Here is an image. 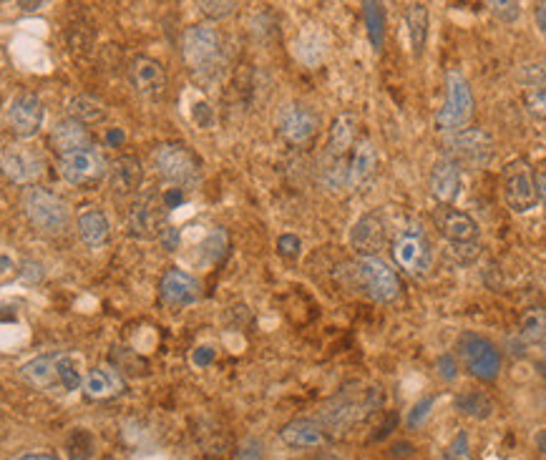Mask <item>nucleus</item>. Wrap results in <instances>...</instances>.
Masks as SVG:
<instances>
[{"mask_svg": "<svg viewBox=\"0 0 546 460\" xmlns=\"http://www.w3.org/2000/svg\"><path fill=\"white\" fill-rule=\"evenodd\" d=\"M181 56L189 65L191 76L197 78V83L212 86L216 81L215 74L222 71V65H225L219 30L209 23L189 26L181 36Z\"/></svg>", "mask_w": 546, "mask_h": 460, "instance_id": "nucleus-1", "label": "nucleus"}, {"mask_svg": "<svg viewBox=\"0 0 546 460\" xmlns=\"http://www.w3.org/2000/svg\"><path fill=\"white\" fill-rule=\"evenodd\" d=\"M23 212L28 221L43 234H61L71 221V209L58 194L40 189V187H28L23 192Z\"/></svg>", "mask_w": 546, "mask_h": 460, "instance_id": "nucleus-2", "label": "nucleus"}, {"mask_svg": "<svg viewBox=\"0 0 546 460\" xmlns=\"http://www.w3.org/2000/svg\"><path fill=\"white\" fill-rule=\"evenodd\" d=\"M473 116V93L466 78L458 71H448L445 76V101L436 114V128L444 134L463 131Z\"/></svg>", "mask_w": 546, "mask_h": 460, "instance_id": "nucleus-3", "label": "nucleus"}, {"mask_svg": "<svg viewBox=\"0 0 546 460\" xmlns=\"http://www.w3.org/2000/svg\"><path fill=\"white\" fill-rule=\"evenodd\" d=\"M438 230L461 262H473L479 256V224L466 212L444 206L438 212Z\"/></svg>", "mask_w": 546, "mask_h": 460, "instance_id": "nucleus-4", "label": "nucleus"}, {"mask_svg": "<svg viewBox=\"0 0 546 460\" xmlns=\"http://www.w3.org/2000/svg\"><path fill=\"white\" fill-rule=\"evenodd\" d=\"M154 167L159 177L166 179L172 187H187L194 184L202 174V164L184 143H162L154 152Z\"/></svg>", "mask_w": 546, "mask_h": 460, "instance_id": "nucleus-5", "label": "nucleus"}, {"mask_svg": "<svg viewBox=\"0 0 546 460\" xmlns=\"http://www.w3.org/2000/svg\"><path fill=\"white\" fill-rule=\"evenodd\" d=\"M501 187H504V199L511 212L526 214L539 204V189L533 179L532 164L526 159H514L504 167L501 174Z\"/></svg>", "mask_w": 546, "mask_h": 460, "instance_id": "nucleus-6", "label": "nucleus"}, {"mask_svg": "<svg viewBox=\"0 0 546 460\" xmlns=\"http://www.w3.org/2000/svg\"><path fill=\"white\" fill-rule=\"evenodd\" d=\"M393 259L398 267L410 277H426L433 267V249L426 231L420 227H408L393 242Z\"/></svg>", "mask_w": 546, "mask_h": 460, "instance_id": "nucleus-7", "label": "nucleus"}, {"mask_svg": "<svg viewBox=\"0 0 546 460\" xmlns=\"http://www.w3.org/2000/svg\"><path fill=\"white\" fill-rule=\"evenodd\" d=\"M356 277L370 299L391 305L401 294V280L381 256H360L356 262Z\"/></svg>", "mask_w": 546, "mask_h": 460, "instance_id": "nucleus-8", "label": "nucleus"}, {"mask_svg": "<svg viewBox=\"0 0 546 460\" xmlns=\"http://www.w3.org/2000/svg\"><path fill=\"white\" fill-rule=\"evenodd\" d=\"M445 146H448L445 156H451L458 167L466 164L471 169H481L491 161L494 153V139L483 128H463L458 134H451Z\"/></svg>", "mask_w": 546, "mask_h": 460, "instance_id": "nucleus-9", "label": "nucleus"}, {"mask_svg": "<svg viewBox=\"0 0 546 460\" xmlns=\"http://www.w3.org/2000/svg\"><path fill=\"white\" fill-rule=\"evenodd\" d=\"M458 355L463 360V368L479 380H496L498 372H501L498 350L481 334H461L458 337Z\"/></svg>", "mask_w": 546, "mask_h": 460, "instance_id": "nucleus-10", "label": "nucleus"}, {"mask_svg": "<svg viewBox=\"0 0 546 460\" xmlns=\"http://www.w3.org/2000/svg\"><path fill=\"white\" fill-rule=\"evenodd\" d=\"M5 124L21 139L36 136L43 126V103H40L39 96L31 91L15 93L13 101L5 108Z\"/></svg>", "mask_w": 546, "mask_h": 460, "instance_id": "nucleus-11", "label": "nucleus"}, {"mask_svg": "<svg viewBox=\"0 0 546 460\" xmlns=\"http://www.w3.org/2000/svg\"><path fill=\"white\" fill-rule=\"evenodd\" d=\"M58 167H61V177H64L68 184H76V187H89V184H96L106 177V161L103 156L93 146L91 149H84V152H74L66 153V156H58Z\"/></svg>", "mask_w": 546, "mask_h": 460, "instance_id": "nucleus-12", "label": "nucleus"}, {"mask_svg": "<svg viewBox=\"0 0 546 460\" xmlns=\"http://www.w3.org/2000/svg\"><path fill=\"white\" fill-rule=\"evenodd\" d=\"M164 204L162 196H141L136 199L127 214V230L136 239H154L162 234V221H164Z\"/></svg>", "mask_w": 546, "mask_h": 460, "instance_id": "nucleus-13", "label": "nucleus"}, {"mask_svg": "<svg viewBox=\"0 0 546 460\" xmlns=\"http://www.w3.org/2000/svg\"><path fill=\"white\" fill-rule=\"evenodd\" d=\"M128 81L144 101H159L166 91L164 65L149 56H136L128 65Z\"/></svg>", "mask_w": 546, "mask_h": 460, "instance_id": "nucleus-14", "label": "nucleus"}, {"mask_svg": "<svg viewBox=\"0 0 546 460\" xmlns=\"http://www.w3.org/2000/svg\"><path fill=\"white\" fill-rule=\"evenodd\" d=\"M3 171L15 184H33L43 174V159L23 143H8L3 149Z\"/></svg>", "mask_w": 546, "mask_h": 460, "instance_id": "nucleus-15", "label": "nucleus"}, {"mask_svg": "<svg viewBox=\"0 0 546 460\" xmlns=\"http://www.w3.org/2000/svg\"><path fill=\"white\" fill-rule=\"evenodd\" d=\"M159 294L166 305L181 309V307H189L199 299V282L194 280L189 272L172 267L166 269L164 277L159 282Z\"/></svg>", "mask_w": 546, "mask_h": 460, "instance_id": "nucleus-16", "label": "nucleus"}, {"mask_svg": "<svg viewBox=\"0 0 546 460\" xmlns=\"http://www.w3.org/2000/svg\"><path fill=\"white\" fill-rule=\"evenodd\" d=\"M428 184H431V194L441 204H454L458 199V194H461V184H463V179H461V167H458L451 156H441V159L433 164Z\"/></svg>", "mask_w": 546, "mask_h": 460, "instance_id": "nucleus-17", "label": "nucleus"}, {"mask_svg": "<svg viewBox=\"0 0 546 460\" xmlns=\"http://www.w3.org/2000/svg\"><path fill=\"white\" fill-rule=\"evenodd\" d=\"M350 244L360 256H378L385 244V224L378 214H365L357 219L350 231Z\"/></svg>", "mask_w": 546, "mask_h": 460, "instance_id": "nucleus-18", "label": "nucleus"}, {"mask_svg": "<svg viewBox=\"0 0 546 460\" xmlns=\"http://www.w3.org/2000/svg\"><path fill=\"white\" fill-rule=\"evenodd\" d=\"M141 181H144V167L136 156H119L114 164L109 167V187L116 196H128V194L139 192Z\"/></svg>", "mask_w": 546, "mask_h": 460, "instance_id": "nucleus-19", "label": "nucleus"}, {"mask_svg": "<svg viewBox=\"0 0 546 460\" xmlns=\"http://www.w3.org/2000/svg\"><path fill=\"white\" fill-rule=\"evenodd\" d=\"M51 146L58 152V156H66V153L74 152H84V149H91V134L89 128L84 126L76 118H64L58 121L51 131Z\"/></svg>", "mask_w": 546, "mask_h": 460, "instance_id": "nucleus-20", "label": "nucleus"}, {"mask_svg": "<svg viewBox=\"0 0 546 460\" xmlns=\"http://www.w3.org/2000/svg\"><path fill=\"white\" fill-rule=\"evenodd\" d=\"M280 131L290 143H303L318 131V116L305 106H287L280 116Z\"/></svg>", "mask_w": 546, "mask_h": 460, "instance_id": "nucleus-21", "label": "nucleus"}, {"mask_svg": "<svg viewBox=\"0 0 546 460\" xmlns=\"http://www.w3.org/2000/svg\"><path fill=\"white\" fill-rule=\"evenodd\" d=\"M124 378L111 368H96L84 378V395L96 403L103 400H111V397L121 395L124 393Z\"/></svg>", "mask_w": 546, "mask_h": 460, "instance_id": "nucleus-22", "label": "nucleus"}, {"mask_svg": "<svg viewBox=\"0 0 546 460\" xmlns=\"http://www.w3.org/2000/svg\"><path fill=\"white\" fill-rule=\"evenodd\" d=\"M375 169H378V152H375L373 141L360 139L356 143V149H353L350 161H348V179H350V187L357 189V187L368 184V181L373 179V174H375Z\"/></svg>", "mask_w": 546, "mask_h": 460, "instance_id": "nucleus-23", "label": "nucleus"}, {"mask_svg": "<svg viewBox=\"0 0 546 460\" xmlns=\"http://www.w3.org/2000/svg\"><path fill=\"white\" fill-rule=\"evenodd\" d=\"M76 230L81 242L86 244L89 249H101L103 244L109 242V234H111V227H109V219L103 214L101 209H86L76 217Z\"/></svg>", "mask_w": 546, "mask_h": 460, "instance_id": "nucleus-24", "label": "nucleus"}, {"mask_svg": "<svg viewBox=\"0 0 546 460\" xmlns=\"http://www.w3.org/2000/svg\"><path fill=\"white\" fill-rule=\"evenodd\" d=\"M280 440L287 447H318L325 440V433L315 421L307 418H297V421L287 422L280 430Z\"/></svg>", "mask_w": 546, "mask_h": 460, "instance_id": "nucleus-25", "label": "nucleus"}, {"mask_svg": "<svg viewBox=\"0 0 546 460\" xmlns=\"http://www.w3.org/2000/svg\"><path fill=\"white\" fill-rule=\"evenodd\" d=\"M21 375H23L31 385L40 387V390L61 387L58 368H56V355H40V358L28 360L26 365L21 368Z\"/></svg>", "mask_w": 546, "mask_h": 460, "instance_id": "nucleus-26", "label": "nucleus"}, {"mask_svg": "<svg viewBox=\"0 0 546 460\" xmlns=\"http://www.w3.org/2000/svg\"><path fill=\"white\" fill-rule=\"evenodd\" d=\"M356 126L357 118L353 114H340L330 126V143H328V152L335 159H343L345 152L353 146L356 141Z\"/></svg>", "mask_w": 546, "mask_h": 460, "instance_id": "nucleus-27", "label": "nucleus"}, {"mask_svg": "<svg viewBox=\"0 0 546 460\" xmlns=\"http://www.w3.org/2000/svg\"><path fill=\"white\" fill-rule=\"evenodd\" d=\"M406 23H408V33H410V48H413V56L420 58L423 51H426V40H428V8H426L423 3L408 5Z\"/></svg>", "mask_w": 546, "mask_h": 460, "instance_id": "nucleus-28", "label": "nucleus"}, {"mask_svg": "<svg viewBox=\"0 0 546 460\" xmlns=\"http://www.w3.org/2000/svg\"><path fill=\"white\" fill-rule=\"evenodd\" d=\"M68 116L81 121L84 126H91V124H101V121H106L109 111H106V106H103L99 99H93V96H74V99L68 101Z\"/></svg>", "mask_w": 546, "mask_h": 460, "instance_id": "nucleus-29", "label": "nucleus"}, {"mask_svg": "<svg viewBox=\"0 0 546 460\" xmlns=\"http://www.w3.org/2000/svg\"><path fill=\"white\" fill-rule=\"evenodd\" d=\"M456 408L458 412L469 415L473 421H486V418L494 415L496 405L494 400L486 395V393H481V390H469V393L456 397Z\"/></svg>", "mask_w": 546, "mask_h": 460, "instance_id": "nucleus-30", "label": "nucleus"}, {"mask_svg": "<svg viewBox=\"0 0 546 460\" xmlns=\"http://www.w3.org/2000/svg\"><path fill=\"white\" fill-rule=\"evenodd\" d=\"M519 334L524 343H542L546 337V309L532 307L521 315Z\"/></svg>", "mask_w": 546, "mask_h": 460, "instance_id": "nucleus-31", "label": "nucleus"}, {"mask_svg": "<svg viewBox=\"0 0 546 460\" xmlns=\"http://www.w3.org/2000/svg\"><path fill=\"white\" fill-rule=\"evenodd\" d=\"M295 56L305 65H318L325 56V43L320 40L318 30H305L295 40Z\"/></svg>", "mask_w": 546, "mask_h": 460, "instance_id": "nucleus-32", "label": "nucleus"}, {"mask_svg": "<svg viewBox=\"0 0 546 460\" xmlns=\"http://www.w3.org/2000/svg\"><path fill=\"white\" fill-rule=\"evenodd\" d=\"M56 368H58V380H61V390H78L84 387V378L78 372V362L74 355L68 352H56Z\"/></svg>", "mask_w": 546, "mask_h": 460, "instance_id": "nucleus-33", "label": "nucleus"}, {"mask_svg": "<svg viewBox=\"0 0 546 460\" xmlns=\"http://www.w3.org/2000/svg\"><path fill=\"white\" fill-rule=\"evenodd\" d=\"M363 13H365V26H368L370 43L375 51H383V40H385V28H383V5L381 3H363Z\"/></svg>", "mask_w": 546, "mask_h": 460, "instance_id": "nucleus-34", "label": "nucleus"}, {"mask_svg": "<svg viewBox=\"0 0 546 460\" xmlns=\"http://www.w3.org/2000/svg\"><path fill=\"white\" fill-rule=\"evenodd\" d=\"M68 456L71 460H91L93 458V438L89 430L78 428L74 435L68 438Z\"/></svg>", "mask_w": 546, "mask_h": 460, "instance_id": "nucleus-35", "label": "nucleus"}, {"mask_svg": "<svg viewBox=\"0 0 546 460\" xmlns=\"http://www.w3.org/2000/svg\"><path fill=\"white\" fill-rule=\"evenodd\" d=\"M322 184H325V189H330V192H340L345 187H350V179H348V161H345V159H335V164L325 169Z\"/></svg>", "mask_w": 546, "mask_h": 460, "instance_id": "nucleus-36", "label": "nucleus"}, {"mask_svg": "<svg viewBox=\"0 0 546 460\" xmlns=\"http://www.w3.org/2000/svg\"><path fill=\"white\" fill-rule=\"evenodd\" d=\"M199 249L204 252V262H207V265L216 262L219 256L225 255V249H227V231H225V230L209 231V234H207V239H204Z\"/></svg>", "mask_w": 546, "mask_h": 460, "instance_id": "nucleus-37", "label": "nucleus"}, {"mask_svg": "<svg viewBox=\"0 0 546 460\" xmlns=\"http://www.w3.org/2000/svg\"><path fill=\"white\" fill-rule=\"evenodd\" d=\"M197 8H199L209 21H222V18H227V15L237 11V3H232V0H215V3H212V0H199Z\"/></svg>", "mask_w": 546, "mask_h": 460, "instance_id": "nucleus-38", "label": "nucleus"}, {"mask_svg": "<svg viewBox=\"0 0 546 460\" xmlns=\"http://www.w3.org/2000/svg\"><path fill=\"white\" fill-rule=\"evenodd\" d=\"M524 103H526L529 114L539 116V118H546V86H533V89L526 91Z\"/></svg>", "mask_w": 546, "mask_h": 460, "instance_id": "nucleus-39", "label": "nucleus"}, {"mask_svg": "<svg viewBox=\"0 0 546 460\" xmlns=\"http://www.w3.org/2000/svg\"><path fill=\"white\" fill-rule=\"evenodd\" d=\"M436 405V397H423L420 403H416L413 405V410L408 412V428L410 430H416V428H420L423 422H426V418L431 415V408Z\"/></svg>", "mask_w": 546, "mask_h": 460, "instance_id": "nucleus-40", "label": "nucleus"}, {"mask_svg": "<svg viewBox=\"0 0 546 460\" xmlns=\"http://www.w3.org/2000/svg\"><path fill=\"white\" fill-rule=\"evenodd\" d=\"M191 121L199 128H204V131H209V128L215 126V108L204 101L194 103L191 106Z\"/></svg>", "mask_w": 546, "mask_h": 460, "instance_id": "nucleus-41", "label": "nucleus"}, {"mask_svg": "<svg viewBox=\"0 0 546 460\" xmlns=\"http://www.w3.org/2000/svg\"><path fill=\"white\" fill-rule=\"evenodd\" d=\"M489 8L494 11L496 18H501L504 23H514L521 15V5L514 0H504V3H489Z\"/></svg>", "mask_w": 546, "mask_h": 460, "instance_id": "nucleus-42", "label": "nucleus"}, {"mask_svg": "<svg viewBox=\"0 0 546 460\" xmlns=\"http://www.w3.org/2000/svg\"><path fill=\"white\" fill-rule=\"evenodd\" d=\"M300 237H295V234H282L280 239H277V252H280L285 259H297L300 256Z\"/></svg>", "mask_w": 546, "mask_h": 460, "instance_id": "nucleus-43", "label": "nucleus"}, {"mask_svg": "<svg viewBox=\"0 0 546 460\" xmlns=\"http://www.w3.org/2000/svg\"><path fill=\"white\" fill-rule=\"evenodd\" d=\"M436 368H438V375H441L444 380H448V383H451V380H456L458 362H456V358H454V355H441Z\"/></svg>", "mask_w": 546, "mask_h": 460, "instance_id": "nucleus-44", "label": "nucleus"}, {"mask_svg": "<svg viewBox=\"0 0 546 460\" xmlns=\"http://www.w3.org/2000/svg\"><path fill=\"white\" fill-rule=\"evenodd\" d=\"M215 360H216V350L209 345L197 347V350H194V355H191V362H194L197 368H209Z\"/></svg>", "mask_w": 546, "mask_h": 460, "instance_id": "nucleus-45", "label": "nucleus"}, {"mask_svg": "<svg viewBox=\"0 0 546 460\" xmlns=\"http://www.w3.org/2000/svg\"><path fill=\"white\" fill-rule=\"evenodd\" d=\"M159 242H162L166 252H174L179 242H181V231H179L177 227H166V230H162V234H159Z\"/></svg>", "mask_w": 546, "mask_h": 460, "instance_id": "nucleus-46", "label": "nucleus"}, {"mask_svg": "<svg viewBox=\"0 0 546 460\" xmlns=\"http://www.w3.org/2000/svg\"><path fill=\"white\" fill-rule=\"evenodd\" d=\"M463 456H469V435L458 433L456 440H454V446H451V453H448V458L458 460V458H463Z\"/></svg>", "mask_w": 546, "mask_h": 460, "instance_id": "nucleus-47", "label": "nucleus"}, {"mask_svg": "<svg viewBox=\"0 0 546 460\" xmlns=\"http://www.w3.org/2000/svg\"><path fill=\"white\" fill-rule=\"evenodd\" d=\"M21 277H23V282H40V277H43V272H40V265L39 262H26L23 265V272H21Z\"/></svg>", "mask_w": 546, "mask_h": 460, "instance_id": "nucleus-48", "label": "nucleus"}, {"mask_svg": "<svg viewBox=\"0 0 546 460\" xmlns=\"http://www.w3.org/2000/svg\"><path fill=\"white\" fill-rule=\"evenodd\" d=\"M162 204H164V209H174V206L184 204V192H181V189H169V192L162 196Z\"/></svg>", "mask_w": 546, "mask_h": 460, "instance_id": "nucleus-49", "label": "nucleus"}, {"mask_svg": "<svg viewBox=\"0 0 546 460\" xmlns=\"http://www.w3.org/2000/svg\"><path fill=\"white\" fill-rule=\"evenodd\" d=\"M13 460H58V456L46 453V450H36V453H23V456H15Z\"/></svg>", "mask_w": 546, "mask_h": 460, "instance_id": "nucleus-50", "label": "nucleus"}, {"mask_svg": "<svg viewBox=\"0 0 546 460\" xmlns=\"http://www.w3.org/2000/svg\"><path fill=\"white\" fill-rule=\"evenodd\" d=\"M124 139H127V136H124V131H121V128H114V131H109V134H106V143H109V146H121Z\"/></svg>", "mask_w": 546, "mask_h": 460, "instance_id": "nucleus-51", "label": "nucleus"}, {"mask_svg": "<svg viewBox=\"0 0 546 460\" xmlns=\"http://www.w3.org/2000/svg\"><path fill=\"white\" fill-rule=\"evenodd\" d=\"M533 18H536V26H539V30H542V33L546 36V5H536Z\"/></svg>", "mask_w": 546, "mask_h": 460, "instance_id": "nucleus-52", "label": "nucleus"}, {"mask_svg": "<svg viewBox=\"0 0 546 460\" xmlns=\"http://www.w3.org/2000/svg\"><path fill=\"white\" fill-rule=\"evenodd\" d=\"M536 189H539V202H544L546 204V171H542V174L536 177Z\"/></svg>", "mask_w": 546, "mask_h": 460, "instance_id": "nucleus-53", "label": "nucleus"}, {"mask_svg": "<svg viewBox=\"0 0 546 460\" xmlns=\"http://www.w3.org/2000/svg\"><path fill=\"white\" fill-rule=\"evenodd\" d=\"M11 272V256L3 255V274H8Z\"/></svg>", "mask_w": 546, "mask_h": 460, "instance_id": "nucleus-54", "label": "nucleus"}, {"mask_svg": "<svg viewBox=\"0 0 546 460\" xmlns=\"http://www.w3.org/2000/svg\"><path fill=\"white\" fill-rule=\"evenodd\" d=\"M21 5H23V11H39L43 3H33V5L31 3H21Z\"/></svg>", "mask_w": 546, "mask_h": 460, "instance_id": "nucleus-55", "label": "nucleus"}, {"mask_svg": "<svg viewBox=\"0 0 546 460\" xmlns=\"http://www.w3.org/2000/svg\"><path fill=\"white\" fill-rule=\"evenodd\" d=\"M315 460H343V458H338V456H332V453H322V456H318Z\"/></svg>", "mask_w": 546, "mask_h": 460, "instance_id": "nucleus-56", "label": "nucleus"}, {"mask_svg": "<svg viewBox=\"0 0 546 460\" xmlns=\"http://www.w3.org/2000/svg\"><path fill=\"white\" fill-rule=\"evenodd\" d=\"M539 450H544V453H546V430L539 435Z\"/></svg>", "mask_w": 546, "mask_h": 460, "instance_id": "nucleus-57", "label": "nucleus"}, {"mask_svg": "<svg viewBox=\"0 0 546 460\" xmlns=\"http://www.w3.org/2000/svg\"><path fill=\"white\" fill-rule=\"evenodd\" d=\"M539 370H542V375H544V380H546V365H542V368H539Z\"/></svg>", "mask_w": 546, "mask_h": 460, "instance_id": "nucleus-58", "label": "nucleus"}]
</instances>
